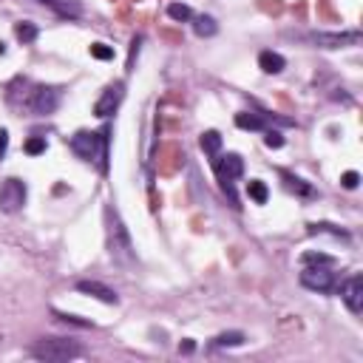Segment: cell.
<instances>
[{
  "label": "cell",
  "instance_id": "6da1fadb",
  "mask_svg": "<svg viewBox=\"0 0 363 363\" xmlns=\"http://www.w3.org/2000/svg\"><path fill=\"white\" fill-rule=\"evenodd\" d=\"M105 227H108V250L117 261H133V244H131V236L125 230V224L119 218V213L108 205L105 207Z\"/></svg>",
  "mask_w": 363,
  "mask_h": 363
},
{
  "label": "cell",
  "instance_id": "7a4b0ae2",
  "mask_svg": "<svg viewBox=\"0 0 363 363\" xmlns=\"http://www.w3.org/2000/svg\"><path fill=\"white\" fill-rule=\"evenodd\" d=\"M37 360H49V363H63V360H74L82 355V346L68 341V338H43L29 349Z\"/></svg>",
  "mask_w": 363,
  "mask_h": 363
},
{
  "label": "cell",
  "instance_id": "3957f363",
  "mask_svg": "<svg viewBox=\"0 0 363 363\" xmlns=\"http://www.w3.org/2000/svg\"><path fill=\"white\" fill-rule=\"evenodd\" d=\"M71 151L85 162H100V170H105V151H108L105 133H94V131L74 133L71 136Z\"/></svg>",
  "mask_w": 363,
  "mask_h": 363
},
{
  "label": "cell",
  "instance_id": "277c9868",
  "mask_svg": "<svg viewBox=\"0 0 363 363\" xmlns=\"http://www.w3.org/2000/svg\"><path fill=\"white\" fill-rule=\"evenodd\" d=\"M213 168H216V176L221 182L224 193L230 196V202L236 205V191H233V182L244 173V159L239 154H227V156H216L213 159Z\"/></svg>",
  "mask_w": 363,
  "mask_h": 363
},
{
  "label": "cell",
  "instance_id": "5b68a950",
  "mask_svg": "<svg viewBox=\"0 0 363 363\" xmlns=\"http://www.w3.org/2000/svg\"><path fill=\"white\" fill-rule=\"evenodd\" d=\"M23 105L37 114V117H45V114H54L57 105H60V91L57 88H45V85H37L29 91V97L23 100Z\"/></svg>",
  "mask_w": 363,
  "mask_h": 363
},
{
  "label": "cell",
  "instance_id": "8992f818",
  "mask_svg": "<svg viewBox=\"0 0 363 363\" xmlns=\"http://www.w3.org/2000/svg\"><path fill=\"white\" fill-rule=\"evenodd\" d=\"M301 284L312 292H332L335 290V272L329 267H304L301 272Z\"/></svg>",
  "mask_w": 363,
  "mask_h": 363
},
{
  "label": "cell",
  "instance_id": "52a82bcc",
  "mask_svg": "<svg viewBox=\"0 0 363 363\" xmlns=\"http://www.w3.org/2000/svg\"><path fill=\"white\" fill-rule=\"evenodd\" d=\"M26 196H29V191H26V185L20 179H6L3 188H0V210H6V213L23 210Z\"/></svg>",
  "mask_w": 363,
  "mask_h": 363
},
{
  "label": "cell",
  "instance_id": "ba28073f",
  "mask_svg": "<svg viewBox=\"0 0 363 363\" xmlns=\"http://www.w3.org/2000/svg\"><path fill=\"white\" fill-rule=\"evenodd\" d=\"M312 43L321 45V49H346V45L360 43V31H318L312 34Z\"/></svg>",
  "mask_w": 363,
  "mask_h": 363
},
{
  "label": "cell",
  "instance_id": "9c48e42d",
  "mask_svg": "<svg viewBox=\"0 0 363 363\" xmlns=\"http://www.w3.org/2000/svg\"><path fill=\"white\" fill-rule=\"evenodd\" d=\"M341 301L346 304L349 312H360L363 309V279L360 276H349L343 284H341Z\"/></svg>",
  "mask_w": 363,
  "mask_h": 363
},
{
  "label": "cell",
  "instance_id": "30bf717a",
  "mask_svg": "<svg viewBox=\"0 0 363 363\" xmlns=\"http://www.w3.org/2000/svg\"><path fill=\"white\" fill-rule=\"evenodd\" d=\"M122 97H125V85H122V82L108 85V88L103 91V97L97 100V105H94V114H97V117H111V114L119 108Z\"/></svg>",
  "mask_w": 363,
  "mask_h": 363
},
{
  "label": "cell",
  "instance_id": "8fae6325",
  "mask_svg": "<svg viewBox=\"0 0 363 363\" xmlns=\"http://www.w3.org/2000/svg\"><path fill=\"white\" fill-rule=\"evenodd\" d=\"M77 290H80L82 295H91V298L103 301V304H117V301H119V295H117L111 287L100 284V281H80V284H77Z\"/></svg>",
  "mask_w": 363,
  "mask_h": 363
},
{
  "label": "cell",
  "instance_id": "7c38bea8",
  "mask_svg": "<svg viewBox=\"0 0 363 363\" xmlns=\"http://www.w3.org/2000/svg\"><path fill=\"white\" fill-rule=\"evenodd\" d=\"M37 3L49 6L54 15H60V17H66V20H77V17L82 15L80 0H37Z\"/></svg>",
  "mask_w": 363,
  "mask_h": 363
},
{
  "label": "cell",
  "instance_id": "4fadbf2b",
  "mask_svg": "<svg viewBox=\"0 0 363 363\" xmlns=\"http://www.w3.org/2000/svg\"><path fill=\"white\" fill-rule=\"evenodd\" d=\"M258 66H261V71H267V74H281V71L287 68V60H284L279 52H261V54H258Z\"/></svg>",
  "mask_w": 363,
  "mask_h": 363
},
{
  "label": "cell",
  "instance_id": "5bb4252c",
  "mask_svg": "<svg viewBox=\"0 0 363 363\" xmlns=\"http://www.w3.org/2000/svg\"><path fill=\"white\" fill-rule=\"evenodd\" d=\"M236 125H239L242 131H264V128H267V125H264V117H261V114H250V111L236 114Z\"/></svg>",
  "mask_w": 363,
  "mask_h": 363
},
{
  "label": "cell",
  "instance_id": "9a60e30c",
  "mask_svg": "<svg viewBox=\"0 0 363 363\" xmlns=\"http://www.w3.org/2000/svg\"><path fill=\"white\" fill-rule=\"evenodd\" d=\"M202 151H205L210 159L218 156V151H221V136H218V131H207V133H202Z\"/></svg>",
  "mask_w": 363,
  "mask_h": 363
},
{
  "label": "cell",
  "instance_id": "2e32d148",
  "mask_svg": "<svg viewBox=\"0 0 363 363\" xmlns=\"http://www.w3.org/2000/svg\"><path fill=\"white\" fill-rule=\"evenodd\" d=\"M247 193H250V199H253L255 205H267V199H269V191H267V185H264L261 179H250Z\"/></svg>",
  "mask_w": 363,
  "mask_h": 363
},
{
  "label": "cell",
  "instance_id": "e0dca14e",
  "mask_svg": "<svg viewBox=\"0 0 363 363\" xmlns=\"http://www.w3.org/2000/svg\"><path fill=\"white\" fill-rule=\"evenodd\" d=\"M193 31H196L199 37H213V34L218 31V26H216V20H213V17L202 15V17H196V20H193Z\"/></svg>",
  "mask_w": 363,
  "mask_h": 363
},
{
  "label": "cell",
  "instance_id": "ac0fdd59",
  "mask_svg": "<svg viewBox=\"0 0 363 363\" xmlns=\"http://www.w3.org/2000/svg\"><path fill=\"white\" fill-rule=\"evenodd\" d=\"M244 335L242 332H221L218 338H213V349H224V346H242Z\"/></svg>",
  "mask_w": 363,
  "mask_h": 363
},
{
  "label": "cell",
  "instance_id": "d6986e66",
  "mask_svg": "<svg viewBox=\"0 0 363 363\" xmlns=\"http://www.w3.org/2000/svg\"><path fill=\"white\" fill-rule=\"evenodd\" d=\"M301 261H304L306 267H321V264H324V267H332V264H335V258H332V255H327V253H312V250H309V253H304V255H301Z\"/></svg>",
  "mask_w": 363,
  "mask_h": 363
},
{
  "label": "cell",
  "instance_id": "ffe728a7",
  "mask_svg": "<svg viewBox=\"0 0 363 363\" xmlns=\"http://www.w3.org/2000/svg\"><path fill=\"white\" fill-rule=\"evenodd\" d=\"M168 17L185 23V20H193V12H191V6H185V3H170V6H168Z\"/></svg>",
  "mask_w": 363,
  "mask_h": 363
},
{
  "label": "cell",
  "instance_id": "44dd1931",
  "mask_svg": "<svg viewBox=\"0 0 363 363\" xmlns=\"http://www.w3.org/2000/svg\"><path fill=\"white\" fill-rule=\"evenodd\" d=\"M15 37L20 43H34L37 40V26L34 23H17L15 26Z\"/></svg>",
  "mask_w": 363,
  "mask_h": 363
},
{
  "label": "cell",
  "instance_id": "7402d4cb",
  "mask_svg": "<svg viewBox=\"0 0 363 363\" xmlns=\"http://www.w3.org/2000/svg\"><path fill=\"white\" fill-rule=\"evenodd\" d=\"M284 185H287V191H295V193H301V196H312V188L304 185V179H295V176L284 173Z\"/></svg>",
  "mask_w": 363,
  "mask_h": 363
},
{
  "label": "cell",
  "instance_id": "603a6c76",
  "mask_svg": "<svg viewBox=\"0 0 363 363\" xmlns=\"http://www.w3.org/2000/svg\"><path fill=\"white\" fill-rule=\"evenodd\" d=\"M91 57H97V60H114V49L105 43H94L91 45Z\"/></svg>",
  "mask_w": 363,
  "mask_h": 363
},
{
  "label": "cell",
  "instance_id": "cb8c5ba5",
  "mask_svg": "<svg viewBox=\"0 0 363 363\" xmlns=\"http://www.w3.org/2000/svg\"><path fill=\"white\" fill-rule=\"evenodd\" d=\"M309 233H329V236H338V239H349L343 230H338V227H332V224H312Z\"/></svg>",
  "mask_w": 363,
  "mask_h": 363
},
{
  "label": "cell",
  "instance_id": "d4e9b609",
  "mask_svg": "<svg viewBox=\"0 0 363 363\" xmlns=\"http://www.w3.org/2000/svg\"><path fill=\"white\" fill-rule=\"evenodd\" d=\"M43 151H45V136H31V140L26 142V154L37 156V154H43Z\"/></svg>",
  "mask_w": 363,
  "mask_h": 363
},
{
  "label": "cell",
  "instance_id": "484cf974",
  "mask_svg": "<svg viewBox=\"0 0 363 363\" xmlns=\"http://www.w3.org/2000/svg\"><path fill=\"white\" fill-rule=\"evenodd\" d=\"M341 185H343L346 191H355V188L360 185V173H357V170H346V173L341 176Z\"/></svg>",
  "mask_w": 363,
  "mask_h": 363
},
{
  "label": "cell",
  "instance_id": "4316f807",
  "mask_svg": "<svg viewBox=\"0 0 363 363\" xmlns=\"http://www.w3.org/2000/svg\"><path fill=\"white\" fill-rule=\"evenodd\" d=\"M264 145H267V148H281V145H284V136H281L279 131H267Z\"/></svg>",
  "mask_w": 363,
  "mask_h": 363
},
{
  "label": "cell",
  "instance_id": "83f0119b",
  "mask_svg": "<svg viewBox=\"0 0 363 363\" xmlns=\"http://www.w3.org/2000/svg\"><path fill=\"white\" fill-rule=\"evenodd\" d=\"M57 321H63V324H74V327H91L88 321H80V318H74V315H57Z\"/></svg>",
  "mask_w": 363,
  "mask_h": 363
},
{
  "label": "cell",
  "instance_id": "f1b7e54d",
  "mask_svg": "<svg viewBox=\"0 0 363 363\" xmlns=\"http://www.w3.org/2000/svg\"><path fill=\"white\" fill-rule=\"evenodd\" d=\"M6 148H9V131L0 128V159L6 156Z\"/></svg>",
  "mask_w": 363,
  "mask_h": 363
},
{
  "label": "cell",
  "instance_id": "f546056e",
  "mask_svg": "<svg viewBox=\"0 0 363 363\" xmlns=\"http://www.w3.org/2000/svg\"><path fill=\"white\" fill-rule=\"evenodd\" d=\"M193 349H196V343H193V341H185V343H182V346H179V352H185V355H191Z\"/></svg>",
  "mask_w": 363,
  "mask_h": 363
}]
</instances>
